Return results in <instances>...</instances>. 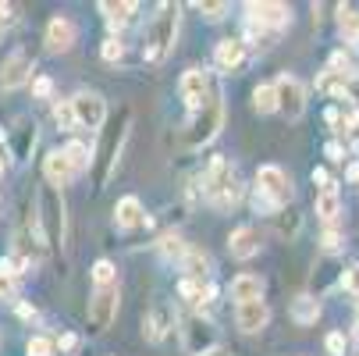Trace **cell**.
<instances>
[{"label":"cell","mask_w":359,"mask_h":356,"mask_svg":"<svg viewBox=\"0 0 359 356\" xmlns=\"http://www.w3.org/2000/svg\"><path fill=\"white\" fill-rule=\"evenodd\" d=\"M4 171H8V154L0 150V175H4Z\"/></svg>","instance_id":"cell-51"},{"label":"cell","mask_w":359,"mask_h":356,"mask_svg":"<svg viewBox=\"0 0 359 356\" xmlns=\"http://www.w3.org/2000/svg\"><path fill=\"white\" fill-rule=\"evenodd\" d=\"M348 79H352V72H334V68H327V72H320V75H317V89H320L324 96H334V100H345V89H348Z\"/></svg>","instance_id":"cell-26"},{"label":"cell","mask_w":359,"mask_h":356,"mask_svg":"<svg viewBox=\"0 0 359 356\" xmlns=\"http://www.w3.org/2000/svg\"><path fill=\"white\" fill-rule=\"evenodd\" d=\"M203 356H231V349H224V345H214V349H207Z\"/></svg>","instance_id":"cell-49"},{"label":"cell","mask_w":359,"mask_h":356,"mask_svg":"<svg viewBox=\"0 0 359 356\" xmlns=\"http://www.w3.org/2000/svg\"><path fill=\"white\" fill-rule=\"evenodd\" d=\"M50 93H54V79H50V75H36V79H32V96L46 100Z\"/></svg>","instance_id":"cell-41"},{"label":"cell","mask_w":359,"mask_h":356,"mask_svg":"<svg viewBox=\"0 0 359 356\" xmlns=\"http://www.w3.org/2000/svg\"><path fill=\"white\" fill-rule=\"evenodd\" d=\"M25 268L15 261V257H8V261H0V299H15V292H18V275H22Z\"/></svg>","instance_id":"cell-28"},{"label":"cell","mask_w":359,"mask_h":356,"mask_svg":"<svg viewBox=\"0 0 359 356\" xmlns=\"http://www.w3.org/2000/svg\"><path fill=\"white\" fill-rule=\"evenodd\" d=\"M210 89H214V82H210V75L203 68H185V75L178 79V96L185 100L189 111H199L203 104H207Z\"/></svg>","instance_id":"cell-12"},{"label":"cell","mask_w":359,"mask_h":356,"mask_svg":"<svg viewBox=\"0 0 359 356\" xmlns=\"http://www.w3.org/2000/svg\"><path fill=\"white\" fill-rule=\"evenodd\" d=\"M317 317H320V299L317 296H299L292 303V321L295 324H317Z\"/></svg>","instance_id":"cell-29"},{"label":"cell","mask_w":359,"mask_h":356,"mask_svg":"<svg viewBox=\"0 0 359 356\" xmlns=\"http://www.w3.org/2000/svg\"><path fill=\"white\" fill-rule=\"evenodd\" d=\"M54 121H57V128H61V132H72V128H79L72 100H57V104H54Z\"/></svg>","instance_id":"cell-35"},{"label":"cell","mask_w":359,"mask_h":356,"mask_svg":"<svg viewBox=\"0 0 359 356\" xmlns=\"http://www.w3.org/2000/svg\"><path fill=\"white\" fill-rule=\"evenodd\" d=\"M118 307H121V292H118V285H111V289H93L89 307H86L89 331H93V335H104V331L118 321Z\"/></svg>","instance_id":"cell-5"},{"label":"cell","mask_w":359,"mask_h":356,"mask_svg":"<svg viewBox=\"0 0 359 356\" xmlns=\"http://www.w3.org/2000/svg\"><path fill=\"white\" fill-rule=\"evenodd\" d=\"M178 22H182V8L178 4H161V15L153 18V25L146 32V43H142V61L161 65L171 54V46L178 39Z\"/></svg>","instance_id":"cell-3"},{"label":"cell","mask_w":359,"mask_h":356,"mask_svg":"<svg viewBox=\"0 0 359 356\" xmlns=\"http://www.w3.org/2000/svg\"><path fill=\"white\" fill-rule=\"evenodd\" d=\"M313 207H317V218L324 221V228L338 225V214H341V196H338V182L331 189H317L313 196Z\"/></svg>","instance_id":"cell-22"},{"label":"cell","mask_w":359,"mask_h":356,"mask_svg":"<svg viewBox=\"0 0 359 356\" xmlns=\"http://www.w3.org/2000/svg\"><path fill=\"white\" fill-rule=\"evenodd\" d=\"M39 225L46 235V246H61L68 235V214H65V196L54 185H43L39 192Z\"/></svg>","instance_id":"cell-4"},{"label":"cell","mask_w":359,"mask_h":356,"mask_svg":"<svg viewBox=\"0 0 359 356\" xmlns=\"http://www.w3.org/2000/svg\"><path fill=\"white\" fill-rule=\"evenodd\" d=\"M252 111L256 114H274L278 111V89H274V82H260L252 89Z\"/></svg>","instance_id":"cell-30"},{"label":"cell","mask_w":359,"mask_h":356,"mask_svg":"<svg viewBox=\"0 0 359 356\" xmlns=\"http://www.w3.org/2000/svg\"><path fill=\"white\" fill-rule=\"evenodd\" d=\"M260 246H264V239H260V232H256L252 225H242V228H235L228 235V253L235 261H252L256 253H260Z\"/></svg>","instance_id":"cell-17"},{"label":"cell","mask_w":359,"mask_h":356,"mask_svg":"<svg viewBox=\"0 0 359 356\" xmlns=\"http://www.w3.org/2000/svg\"><path fill=\"white\" fill-rule=\"evenodd\" d=\"M324 154L338 164V161H345V150H341V143H327V150H324Z\"/></svg>","instance_id":"cell-47"},{"label":"cell","mask_w":359,"mask_h":356,"mask_svg":"<svg viewBox=\"0 0 359 356\" xmlns=\"http://www.w3.org/2000/svg\"><path fill=\"white\" fill-rule=\"evenodd\" d=\"M0 39H4V29H0Z\"/></svg>","instance_id":"cell-54"},{"label":"cell","mask_w":359,"mask_h":356,"mask_svg":"<svg viewBox=\"0 0 359 356\" xmlns=\"http://www.w3.org/2000/svg\"><path fill=\"white\" fill-rule=\"evenodd\" d=\"M25 352H29V356H57V338L32 335V338L25 342Z\"/></svg>","instance_id":"cell-34"},{"label":"cell","mask_w":359,"mask_h":356,"mask_svg":"<svg viewBox=\"0 0 359 356\" xmlns=\"http://www.w3.org/2000/svg\"><path fill=\"white\" fill-rule=\"evenodd\" d=\"M75 39H79V29L65 15H54L46 22V29H43V43H46L50 54H68V50L75 46Z\"/></svg>","instance_id":"cell-13"},{"label":"cell","mask_w":359,"mask_h":356,"mask_svg":"<svg viewBox=\"0 0 359 356\" xmlns=\"http://www.w3.org/2000/svg\"><path fill=\"white\" fill-rule=\"evenodd\" d=\"M25 82H32V58L15 50V54L4 58V65H0V89H22Z\"/></svg>","instance_id":"cell-16"},{"label":"cell","mask_w":359,"mask_h":356,"mask_svg":"<svg viewBox=\"0 0 359 356\" xmlns=\"http://www.w3.org/2000/svg\"><path fill=\"white\" fill-rule=\"evenodd\" d=\"M271 36V29H264V25H256L252 18H245V25H242V43H252V46H264V39Z\"/></svg>","instance_id":"cell-38"},{"label":"cell","mask_w":359,"mask_h":356,"mask_svg":"<svg viewBox=\"0 0 359 356\" xmlns=\"http://www.w3.org/2000/svg\"><path fill=\"white\" fill-rule=\"evenodd\" d=\"M79 345H82V338H79V335H72V331L57 338V349H61V352H68V356H72V352H79Z\"/></svg>","instance_id":"cell-42"},{"label":"cell","mask_w":359,"mask_h":356,"mask_svg":"<svg viewBox=\"0 0 359 356\" xmlns=\"http://www.w3.org/2000/svg\"><path fill=\"white\" fill-rule=\"evenodd\" d=\"M245 18H252L256 25H264V29H288L292 25V8L278 4V0H249Z\"/></svg>","instance_id":"cell-11"},{"label":"cell","mask_w":359,"mask_h":356,"mask_svg":"<svg viewBox=\"0 0 359 356\" xmlns=\"http://www.w3.org/2000/svg\"><path fill=\"white\" fill-rule=\"evenodd\" d=\"M235 324L242 335H256L271 324V307L264 299H252V303H238L235 307Z\"/></svg>","instance_id":"cell-15"},{"label":"cell","mask_w":359,"mask_h":356,"mask_svg":"<svg viewBox=\"0 0 359 356\" xmlns=\"http://www.w3.org/2000/svg\"><path fill=\"white\" fill-rule=\"evenodd\" d=\"M43 175H46V185H54V189L72 185L75 168H72V161L65 157V150H50V154L43 157Z\"/></svg>","instance_id":"cell-18"},{"label":"cell","mask_w":359,"mask_h":356,"mask_svg":"<svg viewBox=\"0 0 359 356\" xmlns=\"http://www.w3.org/2000/svg\"><path fill=\"white\" fill-rule=\"evenodd\" d=\"M15 18H18V8L15 4H0V29L15 25Z\"/></svg>","instance_id":"cell-43"},{"label":"cell","mask_w":359,"mask_h":356,"mask_svg":"<svg viewBox=\"0 0 359 356\" xmlns=\"http://www.w3.org/2000/svg\"><path fill=\"white\" fill-rule=\"evenodd\" d=\"M65 157L72 161V168H75V175H82V171H89L93 168V150L86 146V143H79V139H72V143H65Z\"/></svg>","instance_id":"cell-32"},{"label":"cell","mask_w":359,"mask_h":356,"mask_svg":"<svg viewBox=\"0 0 359 356\" xmlns=\"http://www.w3.org/2000/svg\"><path fill=\"white\" fill-rule=\"evenodd\" d=\"M196 11H199L203 18H210V22H221V18L231 11V4H224V0H199Z\"/></svg>","instance_id":"cell-36"},{"label":"cell","mask_w":359,"mask_h":356,"mask_svg":"<svg viewBox=\"0 0 359 356\" xmlns=\"http://www.w3.org/2000/svg\"><path fill=\"white\" fill-rule=\"evenodd\" d=\"M324 349H327V356H345V349H348V338H345V331H327V338H324Z\"/></svg>","instance_id":"cell-40"},{"label":"cell","mask_w":359,"mask_h":356,"mask_svg":"<svg viewBox=\"0 0 359 356\" xmlns=\"http://www.w3.org/2000/svg\"><path fill=\"white\" fill-rule=\"evenodd\" d=\"M221 128H224V100H221V89L214 86L207 104H203L199 111H192V121L185 125V146L189 150L207 146L221 136Z\"/></svg>","instance_id":"cell-2"},{"label":"cell","mask_w":359,"mask_h":356,"mask_svg":"<svg viewBox=\"0 0 359 356\" xmlns=\"http://www.w3.org/2000/svg\"><path fill=\"white\" fill-rule=\"evenodd\" d=\"M345 100L359 104V72H352V79H348V89H345Z\"/></svg>","instance_id":"cell-45"},{"label":"cell","mask_w":359,"mask_h":356,"mask_svg":"<svg viewBox=\"0 0 359 356\" xmlns=\"http://www.w3.org/2000/svg\"><path fill=\"white\" fill-rule=\"evenodd\" d=\"M313 182H317L320 189H331V185H334V178L327 175V168H317V171H313Z\"/></svg>","instance_id":"cell-46"},{"label":"cell","mask_w":359,"mask_h":356,"mask_svg":"<svg viewBox=\"0 0 359 356\" xmlns=\"http://www.w3.org/2000/svg\"><path fill=\"white\" fill-rule=\"evenodd\" d=\"M18 317H25V321H29V317H36V310L29 307V303H18Z\"/></svg>","instance_id":"cell-48"},{"label":"cell","mask_w":359,"mask_h":356,"mask_svg":"<svg viewBox=\"0 0 359 356\" xmlns=\"http://www.w3.org/2000/svg\"><path fill=\"white\" fill-rule=\"evenodd\" d=\"M256 192L267 196L278 211H285L288 203H292V196H295L292 178H288L285 168H278V164H264L260 171H256Z\"/></svg>","instance_id":"cell-6"},{"label":"cell","mask_w":359,"mask_h":356,"mask_svg":"<svg viewBox=\"0 0 359 356\" xmlns=\"http://www.w3.org/2000/svg\"><path fill=\"white\" fill-rule=\"evenodd\" d=\"M100 11H104V18H107V25L114 29V32H121L132 18H135V11H139V4H132V0H100Z\"/></svg>","instance_id":"cell-24"},{"label":"cell","mask_w":359,"mask_h":356,"mask_svg":"<svg viewBox=\"0 0 359 356\" xmlns=\"http://www.w3.org/2000/svg\"><path fill=\"white\" fill-rule=\"evenodd\" d=\"M214 65L221 72H238L245 65V43H242V36H228V39H221L214 46Z\"/></svg>","instance_id":"cell-19"},{"label":"cell","mask_w":359,"mask_h":356,"mask_svg":"<svg viewBox=\"0 0 359 356\" xmlns=\"http://www.w3.org/2000/svg\"><path fill=\"white\" fill-rule=\"evenodd\" d=\"M345 178H348V182H359V164H352V168L345 171Z\"/></svg>","instance_id":"cell-50"},{"label":"cell","mask_w":359,"mask_h":356,"mask_svg":"<svg viewBox=\"0 0 359 356\" xmlns=\"http://www.w3.org/2000/svg\"><path fill=\"white\" fill-rule=\"evenodd\" d=\"M189 249H192V246H189V242H185L178 232H164V235L157 239V253H161V257H164L168 264H175V261L182 264Z\"/></svg>","instance_id":"cell-27"},{"label":"cell","mask_w":359,"mask_h":356,"mask_svg":"<svg viewBox=\"0 0 359 356\" xmlns=\"http://www.w3.org/2000/svg\"><path fill=\"white\" fill-rule=\"evenodd\" d=\"M171 331H175V307H168V303H157V307L146 310V317H142V335H146V342L161 345Z\"/></svg>","instance_id":"cell-14"},{"label":"cell","mask_w":359,"mask_h":356,"mask_svg":"<svg viewBox=\"0 0 359 356\" xmlns=\"http://www.w3.org/2000/svg\"><path fill=\"white\" fill-rule=\"evenodd\" d=\"M345 246V232L338 228V225H331V228H324V239H320V249L324 253H338Z\"/></svg>","instance_id":"cell-39"},{"label":"cell","mask_w":359,"mask_h":356,"mask_svg":"<svg viewBox=\"0 0 359 356\" xmlns=\"http://www.w3.org/2000/svg\"><path fill=\"white\" fill-rule=\"evenodd\" d=\"M146 221V211H142V199L139 196H121L118 203H114V225L121 228V232H132V228H139Z\"/></svg>","instance_id":"cell-20"},{"label":"cell","mask_w":359,"mask_h":356,"mask_svg":"<svg viewBox=\"0 0 359 356\" xmlns=\"http://www.w3.org/2000/svg\"><path fill=\"white\" fill-rule=\"evenodd\" d=\"M4 139H8V132H4V128H0V143H4Z\"/></svg>","instance_id":"cell-52"},{"label":"cell","mask_w":359,"mask_h":356,"mask_svg":"<svg viewBox=\"0 0 359 356\" xmlns=\"http://www.w3.org/2000/svg\"><path fill=\"white\" fill-rule=\"evenodd\" d=\"M345 139H348L352 146H359V111L352 114V121H348V128H345Z\"/></svg>","instance_id":"cell-44"},{"label":"cell","mask_w":359,"mask_h":356,"mask_svg":"<svg viewBox=\"0 0 359 356\" xmlns=\"http://www.w3.org/2000/svg\"><path fill=\"white\" fill-rule=\"evenodd\" d=\"M100 58H104L107 65H118V61L125 58V43H121V36H107L104 46H100Z\"/></svg>","instance_id":"cell-37"},{"label":"cell","mask_w":359,"mask_h":356,"mask_svg":"<svg viewBox=\"0 0 359 356\" xmlns=\"http://www.w3.org/2000/svg\"><path fill=\"white\" fill-rule=\"evenodd\" d=\"M228 296L235 299V307H238V303L264 299V278H260V275H238V278H231Z\"/></svg>","instance_id":"cell-23"},{"label":"cell","mask_w":359,"mask_h":356,"mask_svg":"<svg viewBox=\"0 0 359 356\" xmlns=\"http://www.w3.org/2000/svg\"><path fill=\"white\" fill-rule=\"evenodd\" d=\"M89 278H93L96 289H111V285H118V264L107 261V257H100V261H93Z\"/></svg>","instance_id":"cell-31"},{"label":"cell","mask_w":359,"mask_h":356,"mask_svg":"<svg viewBox=\"0 0 359 356\" xmlns=\"http://www.w3.org/2000/svg\"><path fill=\"white\" fill-rule=\"evenodd\" d=\"M338 29L348 43H359V11L352 4H341L338 8Z\"/></svg>","instance_id":"cell-33"},{"label":"cell","mask_w":359,"mask_h":356,"mask_svg":"<svg viewBox=\"0 0 359 356\" xmlns=\"http://www.w3.org/2000/svg\"><path fill=\"white\" fill-rule=\"evenodd\" d=\"M182 345H185L189 356H203L207 349H214V345H217L214 324L203 317V314H189V317L182 321Z\"/></svg>","instance_id":"cell-10"},{"label":"cell","mask_w":359,"mask_h":356,"mask_svg":"<svg viewBox=\"0 0 359 356\" xmlns=\"http://www.w3.org/2000/svg\"><path fill=\"white\" fill-rule=\"evenodd\" d=\"M355 338H359V321H355Z\"/></svg>","instance_id":"cell-53"},{"label":"cell","mask_w":359,"mask_h":356,"mask_svg":"<svg viewBox=\"0 0 359 356\" xmlns=\"http://www.w3.org/2000/svg\"><path fill=\"white\" fill-rule=\"evenodd\" d=\"M178 296L189 303V307H210L214 303V296H217V289L210 285V282H196V278H182L178 282Z\"/></svg>","instance_id":"cell-21"},{"label":"cell","mask_w":359,"mask_h":356,"mask_svg":"<svg viewBox=\"0 0 359 356\" xmlns=\"http://www.w3.org/2000/svg\"><path fill=\"white\" fill-rule=\"evenodd\" d=\"M203 199L217 211H235L242 203V178L221 154L210 157L207 171H203Z\"/></svg>","instance_id":"cell-1"},{"label":"cell","mask_w":359,"mask_h":356,"mask_svg":"<svg viewBox=\"0 0 359 356\" xmlns=\"http://www.w3.org/2000/svg\"><path fill=\"white\" fill-rule=\"evenodd\" d=\"M72 107H75V121L79 128H89V132H100L107 121V100L93 93V89H82L72 96Z\"/></svg>","instance_id":"cell-8"},{"label":"cell","mask_w":359,"mask_h":356,"mask_svg":"<svg viewBox=\"0 0 359 356\" xmlns=\"http://www.w3.org/2000/svg\"><path fill=\"white\" fill-rule=\"evenodd\" d=\"M274 89H278V111L288 118V121H299L306 114V86L295 79V75H278L274 79Z\"/></svg>","instance_id":"cell-9"},{"label":"cell","mask_w":359,"mask_h":356,"mask_svg":"<svg viewBox=\"0 0 359 356\" xmlns=\"http://www.w3.org/2000/svg\"><path fill=\"white\" fill-rule=\"evenodd\" d=\"M182 271H185V278L207 282V278L214 275V261H210V253H207V249H189V253H185V261H182Z\"/></svg>","instance_id":"cell-25"},{"label":"cell","mask_w":359,"mask_h":356,"mask_svg":"<svg viewBox=\"0 0 359 356\" xmlns=\"http://www.w3.org/2000/svg\"><path fill=\"white\" fill-rule=\"evenodd\" d=\"M125 136H128V114L121 118L118 132H104V143H100V154L93 157V164H96V185H107L111 171L118 168V154H121V143H125Z\"/></svg>","instance_id":"cell-7"}]
</instances>
